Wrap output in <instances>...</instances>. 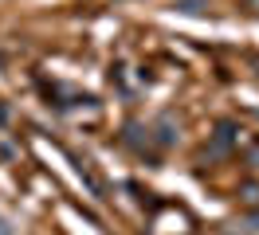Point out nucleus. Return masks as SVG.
<instances>
[{"label": "nucleus", "mask_w": 259, "mask_h": 235, "mask_svg": "<svg viewBox=\"0 0 259 235\" xmlns=\"http://www.w3.org/2000/svg\"><path fill=\"white\" fill-rule=\"evenodd\" d=\"M173 4H177V12H189V16H196V12L208 8V0H173Z\"/></svg>", "instance_id": "obj_1"}, {"label": "nucleus", "mask_w": 259, "mask_h": 235, "mask_svg": "<svg viewBox=\"0 0 259 235\" xmlns=\"http://www.w3.org/2000/svg\"><path fill=\"white\" fill-rule=\"evenodd\" d=\"M240 200L243 204H259V184H255V180H247V184L240 188Z\"/></svg>", "instance_id": "obj_2"}, {"label": "nucleus", "mask_w": 259, "mask_h": 235, "mask_svg": "<svg viewBox=\"0 0 259 235\" xmlns=\"http://www.w3.org/2000/svg\"><path fill=\"white\" fill-rule=\"evenodd\" d=\"M0 235H12V223H4V219H0Z\"/></svg>", "instance_id": "obj_3"}]
</instances>
